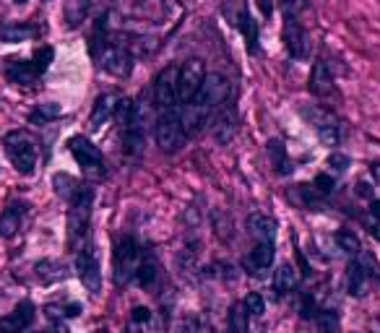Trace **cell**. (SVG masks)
Returning <instances> with one entry per match:
<instances>
[{"label":"cell","instance_id":"74e56055","mask_svg":"<svg viewBox=\"0 0 380 333\" xmlns=\"http://www.w3.org/2000/svg\"><path fill=\"white\" fill-rule=\"evenodd\" d=\"M328 166L333 172H346L349 169V156L346 154H331L328 156Z\"/></svg>","mask_w":380,"mask_h":333},{"label":"cell","instance_id":"d6986e66","mask_svg":"<svg viewBox=\"0 0 380 333\" xmlns=\"http://www.w3.org/2000/svg\"><path fill=\"white\" fill-rule=\"evenodd\" d=\"M248 232L255 237V242H273L276 239V232H279V224L266 214H250Z\"/></svg>","mask_w":380,"mask_h":333},{"label":"cell","instance_id":"4dcf8cb0","mask_svg":"<svg viewBox=\"0 0 380 333\" xmlns=\"http://www.w3.org/2000/svg\"><path fill=\"white\" fill-rule=\"evenodd\" d=\"M318 333H341V321L333 310L318 312Z\"/></svg>","mask_w":380,"mask_h":333},{"label":"cell","instance_id":"7402d4cb","mask_svg":"<svg viewBox=\"0 0 380 333\" xmlns=\"http://www.w3.org/2000/svg\"><path fill=\"white\" fill-rule=\"evenodd\" d=\"M34 274L42 284H58L68 276V268L60 261H39L34 266Z\"/></svg>","mask_w":380,"mask_h":333},{"label":"cell","instance_id":"8d00e7d4","mask_svg":"<svg viewBox=\"0 0 380 333\" xmlns=\"http://www.w3.org/2000/svg\"><path fill=\"white\" fill-rule=\"evenodd\" d=\"M178 333H201V321L196 315H185L178 323Z\"/></svg>","mask_w":380,"mask_h":333},{"label":"cell","instance_id":"d590c367","mask_svg":"<svg viewBox=\"0 0 380 333\" xmlns=\"http://www.w3.org/2000/svg\"><path fill=\"white\" fill-rule=\"evenodd\" d=\"M333 188H336V182H333V178H328V175H318V178H315V182H313V191L318 193L321 198L331 195Z\"/></svg>","mask_w":380,"mask_h":333},{"label":"cell","instance_id":"7a4b0ae2","mask_svg":"<svg viewBox=\"0 0 380 333\" xmlns=\"http://www.w3.org/2000/svg\"><path fill=\"white\" fill-rule=\"evenodd\" d=\"M378 281H380L378 263H375V258L370 255L368 250L362 248L355 255V261L349 263V268H346V286H349V292L355 297H362V294L370 292V286L378 284Z\"/></svg>","mask_w":380,"mask_h":333},{"label":"cell","instance_id":"bcb514c9","mask_svg":"<svg viewBox=\"0 0 380 333\" xmlns=\"http://www.w3.org/2000/svg\"><path fill=\"white\" fill-rule=\"evenodd\" d=\"M36 333H65V328H48V331H36Z\"/></svg>","mask_w":380,"mask_h":333},{"label":"cell","instance_id":"ba28073f","mask_svg":"<svg viewBox=\"0 0 380 333\" xmlns=\"http://www.w3.org/2000/svg\"><path fill=\"white\" fill-rule=\"evenodd\" d=\"M178 78H180V65H167L159 71V76L154 78V105L159 112H167V109H178Z\"/></svg>","mask_w":380,"mask_h":333},{"label":"cell","instance_id":"c3c4849f","mask_svg":"<svg viewBox=\"0 0 380 333\" xmlns=\"http://www.w3.org/2000/svg\"><path fill=\"white\" fill-rule=\"evenodd\" d=\"M13 3H26V0H13Z\"/></svg>","mask_w":380,"mask_h":333},{"label":"cell","instance_id":"f1b7e54d","mask_svg":"<svg viewBox=\"0 0 380 333\" xmlns=\"http://www.w3.org/2000/svg\"><path fill=\"white\" fill-rule=\"evenodd\" d=\"M52 182H55V191H58V195H63L65 201H71L73 193L78 191V185H81V182H78L76 178H71V175H55Z\"/></svg>","mask_w":380,"mask_h":333},{"label":"cell","instance_id":"4fadbf2b","mask_svg":"<svg viewBox=\"0 0 380 333\" xmlns=\"http://www.w3.org/2000/svg\"><path fill=\"white\" fill-rule=\"evenodd\" d=\"M237 107L226 99L224 105L216 107V118H214V125H211V136L219 146H229L232 138L237 136Z\"/></svg>","mask_w":380,"mask_h":333},{"label":"cell","instance_id":"e575fe53","mask_svg":"<svg viewBox=\"0 0 380 333\" xmlns=\"http://www.w3.org/2000/svg\"><path fill=\"white\" fill-rule=\"evenodd\" d=\"M242 305L248 310V315H263L266 312V299H263L261 292H250Z\"/></svg>","mask_w":380,"mask_h":333},{"label":"cell","instance_id":"44dd1931","mask_svg":"<svg viewBox=\"0 0 380 333\" xmlns=\"http://www.w3.org/2000/svg\"><path fill=\"white\" fill-rule=\"evenodd\" d=\"M39 34V29L34 24H6L0 26V42L6 45H19L26 39H34Z\"/></svg>","mask_w":380,"mask_h":333},{"label":"cell","instance_id":"e0dca14e","mask_svg":"<svg viewBox=\"0 0 380 333\" xmlns=\"http://www.w3.org/2000/svg\"><path fill=\"white\" fill-rule=\"evenodd\" d=\"M273 255H276L273 242H255V248L250 250V255L245 258V266H248L250 274L261 276L273 266Z\"/></svg>","mask_w":380,"mask_h":333},{"label":"cell","instance_id":"9c48e42d","mask_svg":"<svg viewBox=\"0 0 380 333\" xmlns=\"http://www.w3.org/2000/svg\"><path fill=\"white\" fill-rule=\"evenodd\" d=\"M96 63H99L102 71L115 76V78H128L133 71V55L123 45L112 42V39L107 42V47L96 55Z\"/></svg>","mask_w":380,"mask_h":333},{"label":"cell","instance_id":"83f0119b","mask_svg":"<svg viewBox=\"0 0 380 333\" xmlns=\"http://www.w3.org/2000/svg\"><path fill=\"white\" fill-rule=\"evenodd\" d=\"M60 115H63L60 105L48 102V105H39L36 109L29 112V122H32V125H48V122H52V120H58Z\"/></svg>","mask_w":380,"mask_h":333},{"label":"cell","instance_id":"ab89813d","mask_svg":"<svg viewBox=\"0 0 380 333\" xmlns=\"http://www.w3.org/2000/svg\"><path fill=\"white\" fill-rule=\"evenodd\" d=\"M368 229H370V235L380 242V216H375V214L368 216Z\"/></svg>","mask_w":380,"mask_h":333},{"label":"cell","instance_id":"7dc6e473","mask_svg":"<svg viewBox=\"0 0 380 333\" xmlns=\"http://www.w3.org/2000/svg\"><path fill=\"white\" fill-rule=\"evenodd\" d=\"M128 333H141V331H138V328H136V325H131V328H128Z\"/></svg>","mask_w":380,"mask_h":333},{"label":"cell","instance_id":"ffe728a7","mask_svg":"<svg viewBox=\"0 0 380 333\" xmlns=\"http://www.w3.org/2000/svg\"><path fill=\"white\" fill-rule=\"evenodd\" d=\"M24 211L26 206L24 203H11L3 214H0V237L11 239L16 232H19V226H21V219H24Z\"/></svg>","mask_w":380,"mask_h":333},{"label":"cell","instance_id":"8fae6325","mask_svg":"<svg viewBox=\"0 0 380 333\" xmlns=\"http://www.w3.org/2000/svg\"><path fill=\"white\" fill-rule=\"evenodd\" d=\"M302 115H305V118L310 120V125L315 128L321 143L331 146V149L333 146H339V141H341V122L333 118L331 112H326V109H321V107H313V109H305Z\"/></svg>","mask_w":380,"mask_h":333},{"label":"cell","instance_id":"5bb4252c","mask_svg":"<svg viewBox=\"0 0 380 333\" xmlns=\"http://www.w3.org/2000/svg\"><path fill=\"white\" fill-rule=\"evenodd\" d=\"M284 45L286 52L295 60H305L310 55V36L308 29L299 19H284Z\"/></svg>","mask_w":380,"mask_h":333},{"label":"cell","instance_id":"9a60e30c","mask_svg":"<svg viewBox=\"0 0 380 333\" xmlns=\"http://www.w3.org/2000/svg\"><path fill=\"white\" fill-rule=\"evenodd\" d=\"M36 318V308L32 299L19 302L11 315H3L0 318V333H26L32 328V323Z\"/></svg>","mask_w":380,"mask_h":333},{"label":"cell","instance_id":"603a6c76","mask_svg":"<svg viewBox=\"0 0 380 333\" xmlns=\"http://www.w3.org/2000/svg\"><path fill=\"white\" fill-rule=\"evenodd\" d=\"M295 286H297V274H295V268H292L289 263L279 266V271L273 274V294H276V299L289 294Z\"/></svg>","mask_w":380,"mask_h":333},{"label":"cell","instance_id":"cb8c5ba5","mask_svg":"<svg viewBox=\"0 0 380 333\" xmlns=\"http://www.w3.org/2000/svg\"><path fill=\"white\" fill-rule=\"evenodd\" d=\"M268 159H271L273 169L279 172V175H292V159H289V154H286V146L279 138H273V141H268Z\"/></svg>","mask_w":380,"mask_h":333},{"label":"cell","instance_id":"5b68a950","mask_svg":"<svg viewBox=\"0 0 380 333\" xmlns=\"http://www.w3.org/2000/svg\"><path fill=\"white\" fill-rule=\"evenodd\" d=\"M154 138H156V146L165 154L178 151L180 146L185 143V131H182V122H180V109L159 112V118L154 122Z\"/></svg>","mask_w":380,"mask_h":333},{"label":"cell","instance_id":"60d3db41","mask_svg":"<svg viewBox=\"0 0 380 333\" xmlns=\"http://www.w3.org/2000/svg\"><path fill=\"white\" fill-rule=\"evenodd\" d=\"M355 188H357V195H359V198H368V201H372V188H370L368 182H362V180H359Z\"/></svg>","mask_w":380,"mask_h":333},{"label":"cell","instance_id":"1f68e13d","mask_svg":"<svg viewBox=\"0 0 380 333\" xmlns=\"http://www.w3.org/2000/svg\"><path fill=\"white\" fill-rule=\"evenodd\" d=\"M81 305L78 302H71V305H63V308H58V305H48L45 308V312H48L50 321H60V318H76V315H81Z\"/></svg>","mask_w":380,"mask_h":333},{"label":"cell","instance_id":"f546056e","mask_svg":"<svg viewBox=\"0 0 380 333\" xmlns=\"http://www.w3.org/2000/svg\"><path fill=\"white\" fill-rule=\"evenodd\" d=\"M336 245L344 250V253H349V255H357L359 250H362V242H359V237H357L355 232H346V229H341V232H336Z\"/></svg>","mask_w":380,"mask_h":333},{"label":"cell","instance_id":"277c9868","mask_svg":"<svg viewBox=\"0 0 380 333\" xmlns=\"http://www.w3.org/2000/svg\"><path fill=\"white\" fill-rule=\"evenodd\" d=\"M143 258V250L138 248L136 237H120L118 245H115V255H112V263H115V284L125 286L131 281L136 271H138V263Z\"/></svg>","mask_w":380,"mask_h":333},{"label":"cell","instance_id":"52a82bcc","mask_svg":"<svg viewBox=\"0 0 380 333\" xmlns=\"http://www.w3.org/2000/svg\"><path fill=\"white\" fill-rule=\"evenodd\" d=\"M68 151H71L73 159L78 162V166H81L86 175H92V178H105L107 175L105 156H102V151L86 136H73L71 141H68Z\"/></svg>","mask_w":380,"mask_h":333},{"label":"cell","instance_id":"8992f818","mask_svg":"<svg viewBox=\"0 0 380 333\" xmlns=\"http://www.w3.org/2000/svg\"><path fill=\"white\" fill-rule=\"evenodd\" d=\"M6 154L11 159V164L21 175H32L36 166V143L26 136L24 131H13L6 136Z\"/></svg>","mask_w":380,"mask_h":333},{"label":"cell","instance_id":"d6a6232c","mask_svg":"<svg viewBox=\"0 0 380 333\" xmlns=\"http://www.w3.org/2000/svg\"><path fill=\"white\" fill-rule=\"evenodd\" d=\"M55 58V50L52 47H39L34 52V58H32V68H34L36 76H42V73L50 68V63Z\"/></svg>","mask_w":380,"mask_h":333},{"label":"cell","instance_id":"7c38bea8","mask_svg":"<svg viewBox=\"0 0 380 333\" xmlns=\"http://www.w3.org/2000/svg\"><path fill=\"white\" fill-rule=\"evenodd\" d=\"M203 78H206L203 60L193 58V60H188L182 68H180V78H178V102L180 105H185V102H190L193 96L198 94Z\"/></svg>","mask_w":380,"mask_h":333},{"label":"cell","instance_id":"d4e9b609","mask_svg":"<svg viewBox=\"0 0 380 333\" xmlns=\"http://www.w3.org/2000/svg\"><path fill=\"white\" fill-rule=\"evenodd\" d=\"M6 76H8L11 83H34L39 78L34 68H32V63H26V60H8Z\"/></svg>","mask_w":380,"mask_h":333},{"label":"cell","instance_id":"4316f807","mask_svg":"<svg viewBox=\"0 0 380 333\" xmlns=\"http://www.w3.org/2000/svg\"><path fill=\"white\" fill-rule=\"evenodd\" d=\"M226 325L229 333H248V310L242 302H235L226 312Z\"/></svg>","mask_w":380,"mask_h":333},{"label":"cell","instance_id":"f6af8a7d","mask_svg":"<svg viewBox=\"0 0 380 333\" xmlns=\"http://www.w3.org/2000/svg\"><path fill=\"white\" fill-rule=\"evenodd\" d=\"M370 214H375V216H380V201H370Z\"/></svg>","mask_w":380,"mask_h":333},{"label":"cell","instance_id":"484cf974","mask_svg":"<svg viewBox=\"0 0 380 333\" xmlns=\"http://www.w3.org/2000/svg\"><path fill=\"white\" fill-rule=\"evenodd\" d=\"M156 276H159V266H156L154 258H151V255L141 258L138 271H136V281H138L143 289H151V286L156 284Z\"/></svg>","mask_w":380,"mask_h":333},{"label":"cell","instance_id":"836d02e7","mask_svg":"<svg viewBox=\"0 0 380 333\" xmlns=\"http://www.w3.org/2000/svg\"><path fill=\"white\" fill-rule=\"evenodd\" d=\"M279 8L284 19H299V13L310 8V0H279Z\"/></svg>","mask_w":380,"mask_h":333},{"label":"cell","instance_id":"ee69618b","mask_svg":"<svg viewBox=\"0 0 380 333\" xmlns=\"http://www.w3.org/2000/svg\"><path fill=\"white\" fill-rule=\"evenodd\" d=\"M370 172H372V180L380 185V162H372V164H370Z\"/></svg>","mask_w":380,"mask_h":333},{"label":"cell","instance_id":"6da1fadb","mask_svg":"<svg viewBox=\"0 0 380 333\" xmlns=\"http://www.w3.org/2000/svg\"><path fill=\"white\" fill-rule=\"evenodd\" d=\"M71 208H68V245L78 248L81 239L89 232L92 224V206H94V188L92 185H78V191L73 193Z\"/></svg>","mask_w":380,"mask_h":333},{"label":"cell","instance_id":"b9f144b4","mask_svg":"<svg viewBox=\"0 0 380 333\" xmlns=\"http://www.w3.org/2000/svg\"><path fill=\"white\" fill-rule=\"evenodd\" d=\"M258 6H261V11L266 19H271V13H273V6H271V0H258Z\"/></svg>","mask_w":380,"mask_h":333},{"label":"cell","instance_id":"ac0fdd59","mask_svg":"<svg viewBox=\"0 0 380 333\" xmlns=\"http://www.w3.org/2000/svg\"><path fill=\"white\" fill-rule=\"evenodd\" d=\"M118 94H102L96 96L94 107H92V115H89V125H92V131H99L105 122H107L112 115H115V109H118Z\"/></svg>","mask_w":380,"mask_h":333},{"label":"cell","instance_id":"7bdbcfd3","mask_svg":"<svg viewBox=\"0 0 380 333\" xmlns=\"http://www.w3.org/2000/svg\"><path fill=\"white\" fill-rule=\"evenodd\" d=\"M297 263L302 266V274L308 276L310 274V266H308V261H305V255H302V250H297Z\"/></svg>","mask_w":380,"mask_h":333},{"label":"cell","instance_id":"2e32d148","mask_svg":"<svg viewBox=\"0 0 380 333\" xmlns=\"http://www.w3.org/2000/svg\"><path fill=\"white\" fill-rule=\"evenodd\" d=\"M310 92L315 96H321V99H326V96L333 94V76H331V68H328V63L326 60H315L313 63V71H310Z\"/></svg>","mask_w":380,"mask_h":333},{"label":"cell","instance_id":"3957f363","mask_svg":"<svg viewBox=\"0 0 380 333\" xmlns=\"http://www.w3.org/2000/svg\"><path fill=\"white\" fill-rule=\"evenodd\" d=\"M222 16H224L229 26H235L242 32L245 42H248V52L255 55L258 52V21H253L245 0H222Z\"/></svg>","mask_w":380,"mask_h":333},{"label":"cell","instance_id":"f35d334b","mask_svg":"<svg viewBox=\"0 0 380 333\" xmlns=\"http://www.w3.org/2000/svg\"><path fill=\"white\" fill-rule=\"evenodd\" d=\"M318 310H315V299L310 297V294H305V299H302V308H299V315L308 321V318H313Z\"/></svg>","mask_w":380,"mask_h":333},{"label":"cell","instance_id":"30bf717a","mask_svg":"<svg viewBox=\"0 0 380 333\" xmlns=\"http://www.w3.org/2000/svg\"><path fill=\"white\" fill-rule=\"evenodd\" d=\"M76 274L81 279V284L92 292V294H99L102 289V271H99V258H96V250L92 245L78 250L76 255Z\"/></svg>","mask_w":380,"mask_h":333}]
</instances>
